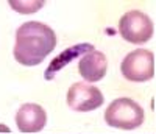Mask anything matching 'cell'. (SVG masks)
Segmentation results:
<instances>
[{
	"label": "cell",
	"mask_w": 156,
	"mask_h": 134,
	"mask_svg": "<svg viewBox=\"0 0 156 134\" xmlns=\"http://www.w3.org/2000/svg\"><path fill=\"white\" fill-rule=\"evenodd\" d=\"M106 33H109L111 36H114V30H111V28H108V30H106Z\"/></svg>",
	"instance_id": "8fae6325"
},
{
	"label": "cell",
	"mask_w": 156,
	"mask_h": 134,
	"mask_svg": "<svg viewBox=\"0 0 156 134\" xmlns=\"http://www.w3.org/2000/svg\"><path fill=\"white\" fill-rule=\"evenodd\" d=\"M8 3L19 14H33L44 6L42 0H9Z\"/></svg>",
	"instance_id": "9c48e42d"
},
{
	"label": "cell",
	"mask_w": 156,
	"mask_h": 134,
	"mask_svg": "<svg viewBox=\"0 0 156 134\" xmlns=\"http://www.w3.org/2000/svg\"><path fill=\"white\" fill-rule=\"evenodd\" d=\"M47 123V114L44 108L37 103L22 104L16 114V125L20 132L33 134L42 131Z\"/></svg>",
	"instance_id": "8992f818"
},
{
	"label": "cell",
	"mask_w": 156,
	"mask_h": 134,
	"mask_svg": "<svg viewBox=\"0 0 156 134\" xmlns=\"http://www.w3.org/2000/svg\"><path fill=\"white\" fill-rule=\"evenodd\" d=\"M56 45V34L48 25L30 20L20 25L16 31L14 59L25 65L33 67L41 64Z\"/></svg>",
	"instance_id": "6da1fadb"
},
{
	"label": "cell",
	"mask_w": 156,
	"mask_h": 134,
	"mask_svg": "<svg viewBox=\"0 0 156 134\" xmlns=\"http://www.w3.org/2000/svg\"><path fill=\"white\" fill-rule=\"evenodd\" d=\"M94 50V45L92 44H78V45H73V47H69L67 50H64L61 55H58L53 61H51V64L47 67V73H45V79H50L53 78L55 72L62 69V67H66L72 59H75L76 56H83L84 53H89Z\"/></svg>",
	"instance_id": "ba28073f"
},
{
	"label": "cell",
	"mask_w": 156,
	"mask_h": 134,
	"mask_svg": "<svg viewBox=\"0 0 156 134\" xmlns=\"http://www.w3.org/2000/svg\"><path fill=\"white\" fill-rule=\"evenodd\" d=\"M0 132H9V128L6 126V125H2V123H0Z\"/></svg>",
	"instance_id": "30bf717a"
},
{
	"label": "cell",
	"mask_w": 156,
	"mask_h": 134,
	"mask_svg": "<svg viewBox=\"0 0 156 134\" xmlns=\"http://www.w3.org/2000/svg\"><path fill=\"white\" fill-rule=\"evenodd\" d=\"M105 122L108 126L119 128V129H134L144 122V109L142 106L128 98L122 97L114 100L105 111Z\"/></svg>",
	"instance_id": "7a4b0ae2"
},
{
	"label": "cell",
	"mask_w": 156,
	"mask_h": 134,
	"mask_svg": "<svg viewBox=\"0 0 156 134\" xmlns=\"http://www.w3.org/2000/svg\"><path fill=\"white\" fill-rule=\"evenodd\" d=\"M119 31L126 42L144 44L153 36V22L145 12L131 9L120 17Z\"/></svg>",
	"instance_id": "277c9868"
},
{
	"label": "cell",
	"mask_w": 156,
	"mask_h": 134,
	"mask_svg": "<svg viewBox=\"0 0 156 134\" xmlns=\"http://www.w3.org/2000/svg\"><path fill=\"white\" fill-rule=\"evenodd\" d=\"M122 75L133 83H145L154 76V56L150 50L137 48L128 53L120 64Z\"/></svg>",
	"instance_id": "3957f363"
},
{
	"label": "cell",
	"mask_w": 156,
	"mask_h": 134,
	"mask_svg": "<svg viewBox=\"0 0 156 134\" xmlns=\"http://www.w3.org/2000/svg\"><path fill=\"white\" fill-rule=\"evenodd\" d=\"M105 101V97L98 87L87 83H75L67 90V104L76 112H89L98 109Z\"/></svg>",
	"instance_id": "5b68a950"
},
{
	"label": "cell",
	"mask_w": 156,
	"mask_h": 134,
	"mask_svg": "<svg viewBox=\"0 0 156 134\" xmlns=\"http://www.w3.org/2000/svg\"><path fill=\"white\" fill-rule=\"evenodd\" d=\"M108 70V61L105 53L92 50L84 53L78 62V72L83 76L86 83H97L106 75Z\"/></svg>",
	"instance_id": "52a82bcc"
}]
</instances>
